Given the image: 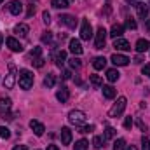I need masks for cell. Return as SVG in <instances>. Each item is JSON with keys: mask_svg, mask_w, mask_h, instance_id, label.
Masks as SVG:
<instances>
[{"mask_svg": "<svg viewBox=\"0 0 150 150\" xmlns=\"http://www.w3.org/2000/svg\"><path fill=\"white\" fill-rule=\"evenodd\" d=\"M18 82H19V87H21V89H25V91L32 89V86H33V74H32L30 70H26V68L19 70V79H18Z\"/></svg>", "mask_w": 150, "mask_h": 150, "instance_id": "obj_1", "label": "cell"}, {"mask_svg": "<svg viewBox=\"0 0 150 150\" xmlns=\"http://www.w3.org/2000/svg\"><path fill=\"white\" fill-rule=\"evenodd\" d=\"M126 105H127V100H126L124 96L117 98V101L113 103V107L108 110V117H113V119L120 117V115L124 113V110H126Z\"/></svg>", "mask_w": 150, "mask_h": 150, "instance_id": "obj_2", "label": "cell"}, {"mask_svg": "<svg viewBox=\"0 0 150 150\" xmlns=\"http://www.w3.org/2000/svg\"><path fill=\"white\" fill-rule=\"evenodd\" d=\"M68 120L75 124V126H84L87 122V115L82 112V110H72L68 113Z\"/></svg>", "mask_w": 150, "mask_h": 150, "instance_id": "obj_3", "label": "cell"}, {"mask_svg": "<svg viewBox=\"0 0 150 150\" xmlns=\"http://www.w3.org/2000/svg\"><path fill=\"white\" fill-rule=\"evenodd\" d=\"M107 30L103 26L98 28L96 32V38H94V49H105V42H107Z\"/></svg>", "mask_w": 150, "mask_h": 150, "instance_id": "obj_4", "label": "cell"}, {"mask_svg": "<svg viewBox=\"0 0 150 150\" xmlns=\"http://www.w3.org/2000/svg\"><path fill=\"white\" fill-rule=\"evenodd\" d=\"M14 84H16V67H14V63H9V75L4 80V86H5V89H12Z\"/></svg>", "mask_w": 150, "mask_h": 150, "instance_id": "obj_5", "label": "cell"}, {"mask_svg": "<svg viewBox=\"0 0 150 150\" xmlns=\"http://www.w3.org/2000/svg\"><path fill=\"white\" fill-rule=\"evenodd\" d=\"M93 37V28H91V23H89V19H82V23H80V38L82 40H89V38Z\"/></svg>", "mask_w": 150, "mask_h": 150, "instance_id": "obj_6", "label": "cell"}, {"mask_svg": "<svg viewBox=\"0 0 150 150\" xmlns=\"http://www.w3.org/2000/svg\"><path fill=\"white\" fill-rule=\"evenodd\" d=\"M110 61H112L115 67H127L131 59H129L127 56H124V54H117V52H115V54H112Z\"/></svg>", "mask_w": 150, "mask_h": 150, "instance_id": "obj_7", "label": "cell"}, {"mask_svg": "<svg viewBox=\"0 0 150 150\" xmlns=\"http://www.w3.org/2000/svg\"><path fill=\"white\" fill-rule=\"evenodd\" d=\"M59 25H65V26L74 30L77 26V19H75V16H70V14H61L59 16Z\"/></svg>", "mask_w": 150, "mask_h": 150, "instance_id": "obj_8", "label": "cell"}, {"mask_svg": "<svg viewBox=\"0 0 150 150\" xmlns=\"http://www.w3.org/2000/svg\"><path fill=\"white\" fill-rule=\"evenodd\" d=\"M52 59H54V63H56L58 67H63L65 61H67V52L61 51V49H58V51L52 52Z\"/></svg>", "mask_w": 150, "mask_h": 150, "instance_id": "obj_9", "label": "cell"}, {"mask_svg": "<svg viewBox=\"0 0 150 150\" xmlns=\"http://www.w3.org/2000/svg\"><path fill=\"white\" fill-rule=\"evenodd\" d=\"M5 44H7V47H9L12 52H21V51H23V45L19 44V40H16L14 37H9L5 40Z\"/></svg>", "mask_w": 150, "mask_h": 150, "instance_id": "obj_10", "label": "cell"}, {"mask_svg": "<svg viewBox=\"0 0 150 150\" xmlns=\"http://www.w3.org/2000/svg\"><path fill=\"white\" fill-rule=\"evenodd\" d=\"M9 11H11V14L19 16V14L23 12V4H21L19 0H11V2H9Z\"/></svg>", "mask_w": 150, "mask_h": 150, "instance_id": "obj_11", "label": "cell"}, {"mask_svg": "<svg viewBox=\"0 0 150 150\" xmlns=\"http://www.w3.org/2000/svg\"><path fill=\"white\" fill-rule=\"evenodd\" d=\"M113 47L117 49V51H131V45H129V42L127 40H124V38H113Z\"/></svg>", "mask_w": 150, "mask_h": 150, "instance_id": "obj_12", "label": "cell"}, {"mask_svg": "<svg viewBox=\"0 0 150 150\" xmlns=\"http://www.w3.org/2000/svg\"><path fill=\"white\" fill-rule=\"evenodd\" d=\"M59 136H61V143L63 145H70L72 143V131H70V127H61Z\"/></svg>", "mask_w": 150, "mask_h": 150, "instance_id": "obj_13", "label": "cell"}, {"mask_svg": "<svg viewBox=\"0 0 150 150\" xmlns=\"http://www.w3.org/2000/svg\"><path fill=\"white\" fill-rule=\"evenodd\" d=\"M70 51L74 52L75 56H80V54H82L84 49H82V44H80L79 38H72V40H70Z\"/></svg>", "mask_w": 150, "mask_h": 150, "instance_id": "obj_14", "label": "cell"}, {"mask_svg": "<svg viewBox=\"0 0 150 150\" xmlns=\"http://www.w3.org/2000/svg\"><path fill=\"white\" fill-rule=\"evenodd\" d=\"M56 98H58V101H61V103H67V101H68V98H70V93H68V89H67L65 86H61V87L58 89V93H56Z\"/></svg>", "mask_w": 150, "mask_h": 150, "instance_id": "obj_15", "label": "cell"}, {"mask_svg": "<svg viewBox=\"0 0 150 150\" xmlns=\"http://www.w3.org/2000/svg\"><path fill=\"white\" fill-rule=\"evenodd\" d=\"M30 127H32V131H33L37 136H42V134H44V131H45L44 124H42V122H38V120H30Z\"/></svg>", "mask_w": 150, "mask_h": 150, "instance_id": "obj_16", "label": "cell"}, {"mask_svg": "<svg viewBox=\"0 0 150 150\" xmlns=\"http://www.w3.org/2000/svg\"><path fill=\"white\" fill-rule=\"evenodd\" d=\"M28 32H30V28H28V25H25V23H19V25L14 26V33L19 35V37H26Z\"/></svg>", "mask_w": 150, "mask_h": 150, "instance_id": "obj_17", "label": "cell"}, {"mask_svg": "<svg viewBox=\"0 0 150 150\" xmlns=\"http://www.w3.org/2000/svg\"><path fill=\"white\" fill-rule=\"evenodd\" d=\"M134 49H136L138 52H145V51H149V49H150V42L147 40V38H140V40L136 42Z\"/></svg>", "mask_w": 150, "mask_h": 150, "instance_id": "obj_18", "label": "cell"}, {"mask_svg": "<svg viewBox=\"0 0 150 150\" xmlns=\"http://www.w3.org/2000/svg\"><path fill=\"white\" fill-rule=\"evenodd\" d=\"M122 33H124V26H122V25H113L112 28H110V33H108V35L112 38H120Z\"/></svg>", "mask_w": 150, "mask_h": 150, "instance_id": "obj_19", "label": "cell"}, {"mask_svg": "<svg viewBox=\"0 0 150 150\" xmlns=\"http://www.w3.org/2000/svg\"><path fill=\"white\" fill-rule=\"evenodd\" d=\"M11 107H12L11 98H0V112L2 113H9Z\"/></svg>", "mask_w": 150, "mask_h": 150, "instance_id": "obj_20", "label": "cell"}, {"mask_svg": "<svg viewBox=\"0 0 150 150\" xmlns=\"http://www.w3.org/2000/svg\"><path fill=\"white\" fill-rule=\"evenodd\" d=\"M134 7H136V11H138V16H140L142 19H145V18L149 16V7H147L143 2H138Z\"/></svg>", "mask_w": 150, "mask_h": 150, "instance_id": "obj_21", "label": "cell"}, {"mask_svg": "<svg viewBox=\"0 0 150 150\" xmlns=\"http://www.w3.org/2000/svg\"><path fill=\"white\" fill-rule=\"evenodd\" d=\"M93 67H94V70H103L107 67V59L103 56H98V58L93 59Z\"/></svg>", "mask_w": 150, "mask_h": 150, "instance_id": "obj_22", "label": "cell"}, {"mask_svg": "<svg viewBox=\"0 0 150 150\" xmlns=\"http://www.w3.org/2000/svg\"><path fill=\"white\" fill-rule=\"evenodd\" d=\"M115 94H117V91L113 89L112 86H103V96H105L107 100H113Z\"/></svg>", "mask_w": 150, "mask_h": 150, "instance_id": "obj_23", "label": "cell"}, {"mask_svg": "<svg viewBox=\"0 0 150 150\" xmlns=\"http://www.w3.org/2000/svg\"><path fill=\"white\" fill-rule=\"evenodd\" d=\"M54 84H56V75L54 74H47L45 75V79H44V86H45L47 89H51V87H54Z\"/></svg>", "mask_w": 150, "mask_h": 150, "instance_id": "obj_24", "label": "cell"}, {"mask_svg": "<svg viewBox=\"0 0 150 150\" xmlns=\"http://www.w3.org/2000/svg\"><path fill=\"white\" fill-rule=\"evenodd\" d=\"M89 80H91V84H93V87H103V79L100 77V75H89Z\"/></svg>", "mask_w": 150, "mask_h": 150, "instance_id": "obj_25", "label": "cell"}, {"mask_svg": "<svg viewBox=\"0 0 150 150\" xmlns=\"http://www.w3.org/2000/svg\"><path fill=\"white\" fill-rule=\"evenodd\" d=\"M51 5L54 9H67L68 7V0H51Z\"/></svg>", "mask_w": 150, "mask_h": 150, "instance_id": "obj_26", "label": "cell"}, {"mask_svg": "<svg viewBox=\"0 0 150 150\" xmlns=\"http://www.w3.org/2000/svg\"><path fill=\"white\" fill-rule=\"evenodd\" d=\"M119 72L115 70V68H110V70H107V79H108V82H115V80H119Z\"/></svg>", "mask_w": 150, "mask_h": 150, "instance_id": "obj_27", "label": "cell"}, {"mask_svg": "<svg viewBox=\"0 0 150 150\" xmlns=\"http://www.w3.org/2000/svg\"><path fill=\"white\" fill-rule=\"evenodd\" d=\"M93 147H94V149L105 147V138H103V136H94V138H93Z\"/></svg>", "mask_w": 150, "mask_h": 150, "instance_id": "obj_28", "label": "cell"}, {"mask_svg": "<svg viewBox=\"0 0 150 150\" xmlns=\"http://www.w3.org/2000/svg\"><path fill=\"white\" fill-rule=\"evenodd\" d=\"M75 150H87L89 149V143H87V140H79V142H75Z\"/></svg>", "mask_w": 150, "mask_h": 150, "instance_id": "obj_29", "label": "cell"}, {"mask_svg": "<svg viewBox=\"0 0 150 150\" xmlns=\"http://www.w3.org/2000/svg\"><path fill=\"white\" fill-rule=\"evenodd\" d=\"M126 149V140L124 138H119L113 142V150H124Z\"/></svg>", "mask_w": 150, "mask_h": 150, "instance_id": "obj_30", "label": "cell"}, {"mask_svg": "<svg viewBox=\"0 0 150 150\" xmlns=\"http://www.w3.org/2000/svg\"><path fill=\"white\" fill-rule=\"evenodd\" d=\"M35 11H37V4L35 2H30L28 4V11H26V18H32L35 14Z\"/></svg>", "mask_w": 150, "mask_h": 150, "instance_id": "obj_31", "label": "cell"}, {"mask_svg": "<svg viewBox=\"0 0 150 150\" xmlns=\"http://www.w3.org/2000/svg\"><path fill=\"white\" fill-rule=\"evenodd\" d=\"M0 138H4V140H9V138H11V131H9V127L0 126Z\"/></svg>", "mask_w": 150, "mask_h": 150, "instance_id": "obj_32", "label": "cell"}, {"mask_svg": "<svg viewBox=\"0 0 150 150\" xmlns=\"http://www.w3.org/2000/svg\"><path fill=\"white\" fill-rule=\"evenodd\" d=\"M113 136H115V129H113V127H107V129H105V134H103L105 142H107V140H112Z\"/></svg>", "mask_w": 150, "mask_h": 150, "instance_id": "obj_33", "label": "cell"}, {"mask_svg": "<svg viewBox=\"0 0 150 150\" xmlns=\"http://www.w3.org/2000/svg\"><path fill=\"white\" fill-rule=\"evenodd\" d=\"M68 61H70V67H72V68H80V67H82V61H80V59H79V58H72V59H68Z\"/></svg>", "mask_w": 150, "mask_h": 150, "instance_id": "obj_34", "label": "cell"}, {"mask_svg": "<svg viewBox=\"0 0 150 150\" xmlns=\"http://www.w3.org/2000/svg\"><path fill=\"white\" fill-rule=\"evenodd\" d=\"M42 42H44V44H52V33H51V32H45V33L42 35Z\"/></svg>", "mask_w": 150, "mask_h": 150, "instance_id": "obj_35", "label": "cell"}, {"mask_svg": "<svg viewBox=\"0 0 150 150\" xmlns=\"http://www.w3.org/2000/svg\"><path fill=\"white\" fill-rule=\"evenodd\" d=\"M126 26H127L129 30H136V21H134L133 18H127V19H126Z\"/></svg>", "mask_w": 150, "mask_h": 150, "instance_id": "obj_36", "label": "cell"}, {"mask_svg": "<svg viewBox=\"0 0 150 150\" xmlns=\"http://www.w3.org/2000/svg\"><path fill=\"white\" fill-rule=\"evenodd\" d=\"M142 150H150V140L147 136L142 138Z\"/></svg>", "mask_w": 150, "mask_h": 150, "instance_id": "obj_37", "label": "cell"}, {"mask_svg": "<svg viewBox=\"0 0 150 150\" xmlns=\"http://www.w3.org/2000/svg\"><path fill=\"white\" fill-rule=\"evenodd\" d=\"M40 54H42V47H35L32 52H30V56L33 58V59H37V58H40Z\"/></svg>", "mask_w": 150, "mask_h": 150, "instance_id": "obj_38", "label": "cell"}, {"mask_svg": "<svg viewBox=\"0 0 150 150\" xmlns=\"http://www.w3.org/2000/svg\"><path fill=\"white\" fill-rule=\"evenodd\" d=\"M42 21H44L45 25H49V23H51V14H49L47 11H45V12L42 14Z\"/></svg>", "mask_w": 150, "mask_h": 150, "instance_id": "obj_39", "label": "cell"}, {"mask_svg": "<svg viewBox=\"0 0 150 150\" xmlns=\"http://www.w3.org/2000/svg\"><path fill=\"white\" fill-rule=\"evenodd\" d=\"M124 127H126V129H131V127H133V119H131V117H126V120H124Z\"/></svg>", "mask_w": 150, "mask_h": 150, "instance_id": "obj_40", "label": "cell"}, {"mask_svg": "<svg viewBox=\"0 0 150 150\" xmlns=\"http://www.w3.org/2000/svg\"><path fill=\"white\" fill-rule=\"evenodd\" d=\"M93 129H94V126H84V127H80V131H79V133L86 134V133H91Z\"/></svg>", "mask_w": 150, "mask_h": 150, "instance_id": "obj_41", "label": "cell"}, {"mask_svg": "<svg viewBox=\"0 0 150 150\" xmlns=\"http://www.w3.org/2000/svg\"><path fill=\"white\" fill-rule=\"evenodd\" d=\"M32 63H33L37 68H42V67H44V58H37V59H33Z\"/></svg>", "mask_w": 150, "mask_h": 150, "instance_id": "obj_42", "label": "cell"}, {"mask_svg": "<svg viewBox=\"0 0 150 150\" xmlns=\"http://www.w3.org/2000/svg\"><path fill=\"white\" fill-rule=\"evenodd\" d=\"M142 74L147 75V77H150V63H149V65H145V67L142 68Z\"/></svg>", "mask_w": 150, "mask_h": 150, "instance_id": "obj_43", "label": "cell"}, {"mask_svg": "<svg viewBox=\"0 0 150 150\" xmlns=\"http://www.w3.org/2000/svg\"><path fill=\"white\" fill-rule=\"evenodd\" d=\"M136 124H138V127H140L142 131H147V126H145V122H143L142 119H138V120H136Z\"/></svg>", "mask_w": 150, "mask_h": 150, "instance_id": "obj_44", "label": "cell"}, {"mask_svg": "<svg viewBox=\"0 0 150 150\" xmlns=\"http://www.w3.org/2000/svg\"><path fill=\"white\" fill-rule=\"evenodd\" d=\"M70 70H65V72H63V79H65V80H67V79H70Z\"/></svg>", "mask_w": 150, "mask_h": 150, "instance_id": "obj_45", "label": "cell"}, {"mask_svg": "<svg viewBox=\"0 0 150 150\" xmlns=\"http://www.w3.org/2000/svg\"><path fill=\"white\" fill-rule=\"evenodd\" d=\"M12 150H28V149H26V145H18V147H14Z\"/></svg>", "mask_w": 150, "mask_h": 150, "instance_id": "obj_46", "label": "cell"}, {"mask_svg": "<svg viewBox=\"0 0 150 150\" xmlns=\"http://www.w3.org/2000/svg\"><path fill=\"white\" fill-rule=\"evenodd\" d=\"M47 150H59V149H58L56 145H49V147H47Z\"/></svg>", "mask_w": 150, "mask_h": 150, "instance_id": "obj_47", "label": "cell"}, {"mask_svg": "<svg viewBox=\"0 0 150 150\" xmlns=\"http://www.w3.org/2000/svg\"><path fill=\"white\" fill-rule=\"evenodd\" d=\"M124 150H138V149H136L134 145H129V147H126V149H124Z\"/></svg>", "mask_w": 150, "mask_h": 150, "instance_id": "obj_48", "label": "cell"}, {"mask_svg": "<svg viewBox=\"0 0 150 150\" xmlns=\"http://www.w3.org/2000/svg\"><path fill=\"white\" fill-rule=\"evenodd\" d=\"M126 2H127V4H133V5H136V2H134V0H126Z\"/></svg>", "mask_w": 150, "mask_h": 150, "instance_id": "obj_49", "label": "cell"}, {"mask_svg": "<svg viewBox=\"0 0 150 150\" xmlns=\"http://www.w3.org/2000/svg\"><path fill=\"white\" fill-rule=\"evenodd\" d=\"M2 42H4V35L0 33V47H2Z\"/></svg>", "mask_w": 150, "mask_h": 150, "instance_id": "obj_50", "label": "cell"}, {"mask_svg": "<svg viewBox=\"0 0 150 150\" xmlns=\"http://www.w3.org/2000/svg\"><path fill=\"white\" fill-rule=\"evenodd\" d=\"M147 30H149V33H150V19L147 21Z\"/></svg>", "mask_w": 150, "mask_h": 150, "instance_id": "obj_51", "label": "cell"}, {"mask_svg": "<svg viewBox=\"0 0 150 150\" xmlns=\"http://www.w3.org/2000/svg\"><path fill=\"white\" fill-rule=\"evenodd\" d=\"M2 2H4V0H0V5H2Z\"/></svg>", "mask_w": 150, "mask_h": 150, "instance_id": "obj_52", "label": "cell"}]
</instances>
